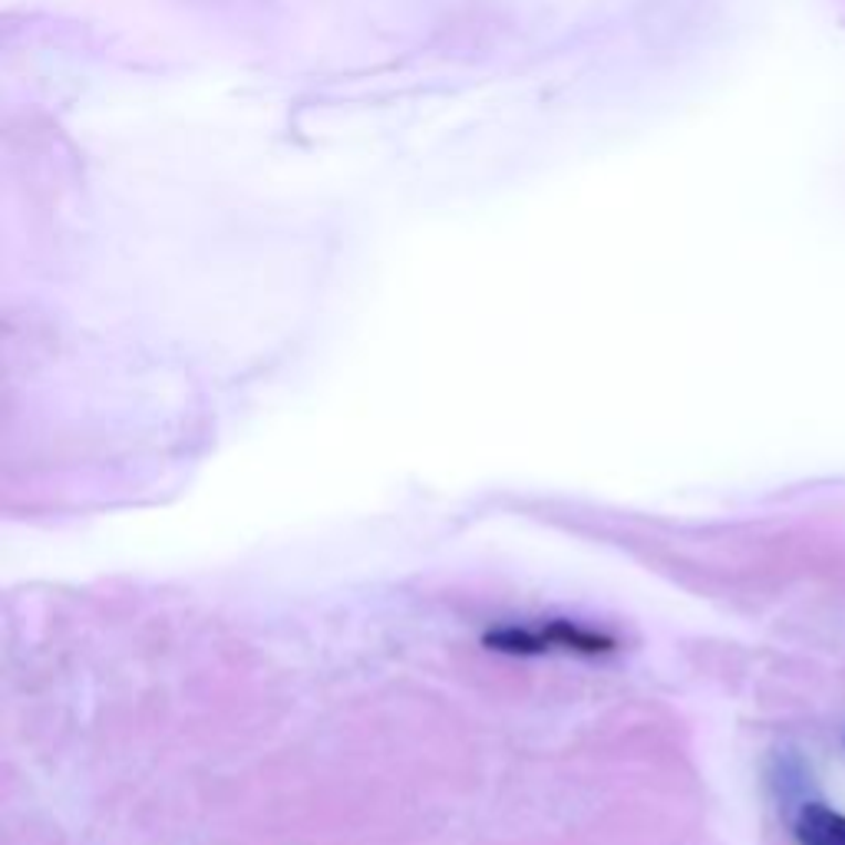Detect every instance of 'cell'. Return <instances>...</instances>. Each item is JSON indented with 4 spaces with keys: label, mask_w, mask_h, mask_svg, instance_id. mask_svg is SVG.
I'll return each mask as SVG.
<instances>
[{
    "label": "cell",
    "mask_w": 845,
    "mask_h": 845,
    "mask_svg": "<svg viewBox=\"0 0 845 845\" xmlns=\"http://www.w3.org/2000/svg\"><path fill=\"white\" fill-rule=\"evenodd\" d=\"M796 836L803 845H845V816L823 803H806L796 816Z\"/></svg>",
    "instance_id": "1"
},
{
    "label": "cell",
    "mask_w": 845,
    "mask_h": 845,
    "mask_svg": "<svg viewBox=\"0 0 845 845\" xmlns=\"http://www.w3.org/2000/svg\"><path fill=\"white\" fill-rule=\"evenodd\" d=\"M482 640H486V647L502 650V654H542V650H549L542 632L532 634L525 632V628H495V632L486 634Z\"/></svg>",
    "instance_id": "2"
}]
</instances>
